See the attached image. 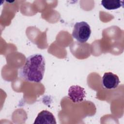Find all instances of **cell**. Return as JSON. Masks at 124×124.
Here are the masks:
<instances>
[{"label": "cell", "instance_id": "277c9868", "mask_svg": "<svg viewBox=\"0 0 124 124\" xmlns=\"http://www.w3.org/2000/svg\"><path fill=\"white\" fill-rule=\"evenodd\" d=\"M102 82L104 88L109 90L117 88L120 82L118 76L110 72L104 73L102 78Z\"/></svg>", "mask_w": 124, "mask_h": 124}, {"label": "cell", "instance_id": "5b68a950", "mask_svg": "<svg viewBox=\"0 0 124 124\" xmlns=\"http://www.w3.org/2000/svg\"><path fill=\"white\" fill-rule=\"evenodd\" d=\"M34 124H56V119L53 114L46 110L39 112L35 119Z\"/></svg>", "mask_w": 124, "mask_h": 124}, {"label": "cell", "instance_id": "8992f818", "mask_svg": "<svg viewBox=\"0 0 124 124\" xmlns=\"http://www.w3.org/2000/svg\"><path fill=\"white\" fill-rule=\"evenodd\" d=\"M123 1L122 0H102L101 5L106 9L108 10H116L120 8L123 5Z\"/></svg>", "mask_w": 124, "mask_h": 124}, {"label": "cell", "instance_id": "3957f363", "mask_svg": "<svg viewBox=\"0 0 124 124\" xmlns=\"http://www.w3.org/2000/svg\"><path fill=\"white\" fill-rule=\"evenodd\" d=\"M68 98L74 103H79L82 102L86 97L85 89L78 86H71L68 92Z\"/></svg>", "mask_w": 124, "mask_h": 124}, {"label": "cell", "instance_id": "7a4b0ae2", "mask_svg": "<svg viewBox=\"0 0 124 124\" xmlns=\"http://www.w3.org/2000/svg\"><path fill=\"white\" fill-rule=\"evenodd\" d=\"M91 34L90 25L85 21L78 22L75 23L72 35L80 43H84L89 39Z\"/></svg>", "mask_w": 124, "mask_h": 124}, {"label": "cell", "instance_id": "6da1fadb", "mask_svg": "<svg viewBox=\"0 0 124 124\" xmlns=\"http://www.w3.org/2000/svg\"><path fill=\"white\" fill-rule=\"evenodd\" d=\"M45 59L41 54H32L26 60L25 64L19 70V77L28 82L38 83L44 77Z\"/></svg>", "mask_w": 124, "mask_h": 124}]
</instances>
